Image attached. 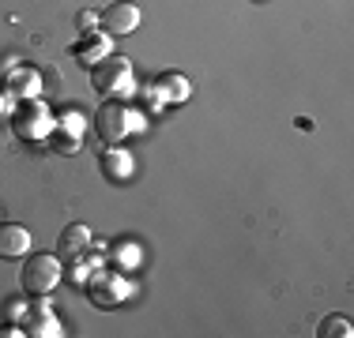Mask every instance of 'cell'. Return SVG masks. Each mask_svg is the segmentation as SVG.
I'll return each mask as SVG.
<instances>
[{
  "label": "cell",
  "mask_w": 354,
  "mask_h": 338,
  "mask_svg": "<svg viewBox=\"0 0 354 338\" xmlns=\"http://www.w3.org/2000/svg\"><path fill=\"white\" fill-rule=\"evenodd\" d=\"M75 27H80V34H95L98 12H80V15H75Z\"/></svg>",
  "instance_id": "d6986e66"
},
{
  "label": "cell",
  "mask_w": 354,
  "mask_h": 338,
  "mask_svg": "<svg viewBox=\"0 0 354 338\" xmlns=\"http://www.w3.org/2000/svg\"><path fill=\"white\" fill-rule=\"evenodd\" d=\"M140 259H143V252H140V244H132V241H117L113 248L106 252V264L113 270H136Z\"/></svg>",
  "instance_id": "9a60e30c"
},
{
  "label": "cell",
  "mask_w": 354,
  "mask_h": 338,
  "mask_svg": "<svg viewBox=\"0 0 354 338\" xmlns=\"http://www.w3.org/2000/svg\"><path fill=\"white\" fill-rule=\"evenodd\" d=\"M4 117H12V95L0 87V121H4Z\"/></svg>",
  "instance_id": "44dd1931"
},
{
  "label": "cell",
  "mask_w": 354,
  "mask_h": 338,
  "mask_svg": "<svg viewBox=\"0 0 354 338\" xmlns=\"http://www.w3.org/2000/svg\"><path fill=\"white\" fill-rule=\"evenodd\" d=\"M155 87L162 95V101H189V95H192V83L181 72H162L155 79Z\"/></svg>",
  "instance_id": "5bb4252c"
},
{
  "label": "cell",
  "mask_w": 354,
  "mask_h": 338,
  "mask_svg": "<svg viewBox=\"0 0 354 338\" xmlns=\"http://www.w3.org/2000/svg\"><path fill=\"white\" fill-rule=\"evenodd\" d=\"M23 312H27V304H23V301H15V297H8L4 304H0V316H4L8 324H19V319H23Z\"/></svg>",
  "instance_id": "ac0fdd59"
},
{
  "label": "cell",
  "mask_w": 354,
  "mask_h": 338,
  "mask_svg": "<svg viewBox=\"0 0 354 338\" xmlns=\"http://www.w3.org/2000/svg\"><path fill=\"white\" fill-rule=\"evenodd\" d=\"M317 335L320 338H354V327H351L347 316H324L317 327Z\"/></svg>",
  "instance_id": "2e32d148"
},
{
  "label": "cell",
  "mask_w": 354,
  "mask_h": 338,
  "mask_svg": "<svg viewBox=\"0 0 354 338\" xmlns=\"http://www.w3.org/2000/svg\"><path fill=\"white\" fill-rule=\"evenodd\" d=\"M98 27L106 34H132L140 27V8L132 0H113L109 8L98 12Z\"/></svg>",
  "instance_id": "52a82bcc"
},
{
  "label": "cell",
  "mask_w": 354,
  "mask_h": 338,
  "mask_svg": "<svg viewBox=\"0 0 354 338\" xmlns=\"http://www.w3.org/2000/svg\"><path fill=\"white\" fill-rule=\"evenodd\" d=\"M53 128H57L53 109H49L41 98H23L19 106H12V132H15V139L46 143L49 135H53Z\"/></svg>",
  "instance_id": "7a4b0ae2"
},
{
  "label": "cell",
  "mask_w": 354,
  "mask_h": 338,
  "mask_svg": "<svg viewBox=\"0 0 354 338\" xmlns=\"http://www.w3.org/2000/svg\"><path fill=\"white\" fill-rule=\"evenodd\" d=\"M83 290H87V297H91L95 308H121V301L132 293V286H129V278H124L121 270L98 267L95 275L83 282Z\"/></svg>",
  "instance_id": "5b68a950"
},
{
  "label": "cell",
  "mask_w": 354,
  "mask_h": 338,
  "mask_svg": "<svg viewBox=\"0 0 354 338\" xmlns=\"http://www.w3.org/2000/svg\"><path fill=\"white\" fill-rule=\"evenodd\" d=\"M19 327H23V335H30V338H61L64 335L61 319L53 316V308H49L46 297H35V301L27 304Z\"/></svg>",
  "instance_id": "8992f818"
},
{
  "label": "cell",
  "mask_w": 354,
  "mask_h": 338,
  "mask_svg": "<svg viewBox=\"0 0 354 338\" xmlns=\"http://www.w3.org/2000/svg\"><path fill=\"white\" fill-rule=\"evenodd\" d=\"M0 338H23V327L19 324H8V319H4V324H0Z\"/></svg>",
  "instance_id": "ffe728a7"
},
{
  "label": "cell",
  "mask_w": 354,
  "mask_h": 338,
  "mask_svg": "<svg viewBox=\"0 0 354 338\" xmlns=\"http://www.w3.org/2000/svg\"><path fill=\"white\" fill-rule=\"evenodd\" d=\"M162 106H166V101H162V95H158V87H155V83L140 90V109H143V113H158Z\"/></svg>",
  "instance_id": "e0dca14e"
},
{
  "label": "cell",
  "mask_w": 354,
  "mask_h": 338,
  "mask_svg": "<svg viewBox=\"0 0 354 338\" xmlns=\"http://www.w3.org/2000/svg\"><path fill=\"white\" fill-rule=\"evenodd\" d=\"M91 83H95L102 95L109 98H124V95H132V61L129 57H117V53H109L102 57L95 68H91Z\"/></svg>",
  "instance_id": "277c9868"
},
{
  "label": "cell",
  "mask_w": 354,
  "mask_h": 338,
  "mask_svg": "<svg viewBox=\"0 0 354 338\" xmlns=\"http://www.w3.org/2000/svg\"><path fill=\"white\" fill-rule=\"evenodd\" d=\"M87 248H91V226H83V222L64 226L61 237H57V252H61V259H75V256H83Z\"/></svg>",
  "instance_id": "7c38bea8"
},
{
  "label": "cell",
  "mask_w": 354,
  "mask_h": 338,
  "mask_svg": "<svg viewBox=\"0 0 354 338\" xmlns=\"http://www.w3.org/2000/svg\"><path fill=\"white\" fill-rule=\"evenodd\" d=\"M61 278H64V267H61V256H53V252H30V259L19 270V282L30 297H49L61 286Z\"/></svg>",
  "instance_id": "3957f363"
},
{
  "label": "cell",
  "mask_w": 354,
  "mask_h": 338,
  "mask_svg": "<svg viewBox=\"0 0 354 338\" xmlns=\"http://www.w3.org/2000/svg\"><path fill=\"white\" fill-rule=\"evenodd\" d=\"M0 87L19 101L23 98H41V72L30 68V64H12L4 72V83H0Z\"/></svg>",
  "instance_id": "ba28073f"
},
{
  "label": "cell",
  "mask_w": 354,
  "mask_h": 338,
  "mask_svg": "<svg viewBox=\"0 0 354 338\" xmlns=\"http://www.w3.org/2000/svg\"><path fill=\"white\" fill-rule=\"evenodd\" d=\"M72 57L83 68H95L102 57H109V38H106V34H83V38L72 46Z\"/></svg>",
  "instance_id": "4fadbf2b"
},
{
  "label": "cell",
  "mask_w": 354,
  "mask_h": 338,
  "mask_svg": "<svg viewBox=\"0 0 354 338\" xmlns=\"http://www.w3.org/2000/svg\"><path fill=\"white\" fill-rule=\"evenodd\" d=\"M98 169H102V177L109 184H121V181H129L132 173H136V162H132V155L117 143V147H109L102 150V158H98Z\"/></svg>",
  "instance_id": "30bf717a"
},
{
  "label": "cell",
  "mask_w": 354,
  "mask_h": 338,
  "mask_svg": "<svg viewBox=\"0 0 354 338\" xmlns=\"http://www.w3.org/2000/svg\"><path fill=\"white\" fill-rule=\"evenodd\" d=\"M30 252V230L19 222H0V259H19Z\"/></svg>",
  "instance_id": "8fae6325"
},
{
  "label": "cell",
  "mask_w": 354,
  "mask_h": 338,
  "mask_svg": "<svg viewBox=\"0 0 354 338\" xmlns=\"http://www.w3.org/2000/svg\"><path fill=\"white\" fill-rule=\"evenodd\" d=\"M140 128H143V113L129 109L121 98H106L102 106L95 109V132H98V139H102L106 147L124 143L132 132H140Z\"/></svg>",
  "instance_id": "6da1fadb"
},
{
  "label": "cell",
  "mask_w": 354,
  "mask_h": 338,
  "mask_svg": "<svg viewBox=\"0 0 354 338\" xmlns=\"http://www.w3.org/2000/svg\"><path fill=\"white\" fill-rule=\"evenodd\" d=\"M83 128H87V121H83V113H75V109H68V113L57 121V128H53V135H49L46 143H53L57 150H64V155H75L80 150V135H83Z\"/></svg>",
  "instance_id": "9c48e42d"
}]
</instances>
